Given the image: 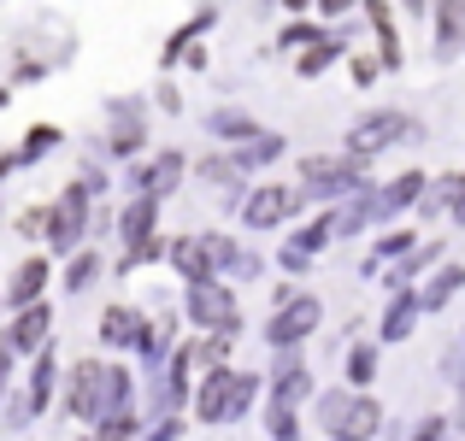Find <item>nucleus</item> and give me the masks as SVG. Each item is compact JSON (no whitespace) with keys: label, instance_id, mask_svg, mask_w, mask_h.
<instances>
[{"label":"nucleus","instance_id":"obj_1","mask_svg":"<svg viewBox=\"0 0 465 441\" xmlns=\"http://www.w3.org/2000/svg\"><path fill=\"white\" fill-rule=\"evenodd\" d=\"M130 383H136V377H130L124 365H94V359H83L77 371H71V412H77L83 424L113 418V412H124Z\"/></svg>","mask_w":465,"mask_h":441},{"label":"nucleus","instance_id":"obj_2","mask_svg":"<svg viewBox=\"0 0 465 441\" xmlns=\"http://www.w3.org/2000/svg\"><path fill=\"white\" fill-rule=\"evenodd\" d=\"M318 424L330 441H377L383 407L371 395H353V388H330V395H318Z\"/></svg>","mask_w":465,"mask_h":441},{"label":"nucleus","instance_id":"obj_3","mask_svg":"<svg viewBox=\"0 0 465 441\" xmlns=\"http://www.w3.org/2000/svg\"><path fill=\"white\" fill-rule=\"evenodd\" d=\"M253 388H260V377L224 371V365H218V371L201 383V395H194V412H201L206 424H230V418H242V412H248Z\"/></svg>","mask_w":465,"mask_h":441},{"label":"nucleus","instance_id":"obj_4","mask_svg":"<svg viewBox=\"0 0 465 441\" xmlns=\"http://www.w3.org/2000/svg\"><path fill=\"white\" fill-rule=\"evenodd\" d=\"M301 177H307L301 201H348V194H365L360 159H307Z\"/></svg>","mask_w":465,"mask_h":441},{"label":"nucleus","instance_id":"obj_5","mask_svg":"<svg viewBox=\"0 0 465 441\" xmlns=\"http://www.w3.org/2000/svg\"><path fill=\"white\" fill-rule=\"evenodd\" d=\"M318 324H324V306H318V294H289L283 306H272V324H265V341L289 353V348H301V341H307Z\"/></svg>","mask_w":465,"mask_h":441},{"label":"nucleus","instance_id":"obj_6","mask_svg":"<svg viewBox=\"0 0 465 441\" xmlns=\"http://www.w3.org/2000/svg\"><path fill=\"white\" fill-rule=\"evenodd\" d=\"M42 224H47V248H54V253H77L83 248V224H89V189H83V182H71Z\"/></svg>","mask_w":465,"mask_h":441},{"label":"nucleus","instance_id":"obj_7","mask_svg":"<svg viewBox=\"0 0 465 441\" xmlns=\"http://www.w3.org/2000/svg\"><path fill=\"white\" fill-rule=\"evenodd\" d=\"M412 130V118L407 113H371V118H360V124L348 130V159H371V153H383V147H395L401 136Z\"/></svg>","mask_w":465,"mask_h":441},{"label":"nucleus","instance_id":"obj_8","mask_svg":"<svg viewBox=\"0 0 465 441\" xmlns=\"http://www.w3.org/2000/svg\"><path fill=\"white\" fill-rule=\"evenodd\" d=\"M301 206V189H283V182H260V189H248V201H242V218H248V230H277L289 224Z\"/></svg>","mask_w":465,"mask_h":441},{"label":"nucleus","instance_id":"obj_9","mask_svg":"<svg viewBox=\"0 0 465 441\" xmlns=\"http://www.w3.org/2000/svg\"><path fill=\"white\" fill-rule=\"evenodd\" d=\"M189 318L201 329H242V312H236V294H230L218 277H206V283L189 289Z\"/></svg>","mask_w":465,"mask_h":441},{"label":"nucleus","instance_id":"obj_10","mask_svg":"<svg viewBox=\"0 0 465 441\" xmlns=\"http://www.w3.org/2000/svg\"><path fill=\"white\" fill-rule=\"evenodd\" d=\"M47 329H54V312H47V300L24 306L18 324H12V336H6V353H42V348H47Z\"/></svg>","mask_w":465,"mask_h":441},{"label":"nucleus","instance_id":"obj_11","mask_svg":"<svg viewBox=\"0 0 465 441\" xmlns=\"http://www.w3.org/2000/svg\"><path fill=\"white\" fill-rule=\"evenodd\" d=\"M101 341L106 348H142L148 341V318L136 306H106L101 312Z\"/></svg>","mask_w":465,"mask_h":441},{"label":"nucleus","instance_id":"obj_12","mask_svg":"<svg viewBox=\"0 0 465 441\" xmlns=\"http://www.w3.org/2000/svg\"><path fill=\"white\" fill-rule=\"evenodd\" d=\"M183 171H189V165H183V153H159V159H148V165L136 171V182H142L148 201H165V194L183 182Z\"/></svg>","mask_w":465,"mask_h":441},{"label":"nucleus","instance_id":"obj_13","mask_svg":"<svg viewBox=\"0 0 465 441\" xmlns=\"http://www.w3.org/2000/svg\"><path fill=\"white\" fill-rule=\"evenodd\" d=\"M424 189H430V177H424V171H401V177L389 182V189H377V218H395V212H407V206L419 201Z\"/></svg>","mask_w":465,"mask_h":441},{"label":"nucleus","instance_id":"obj_14","mask_svg":"<svg viewBox=\"0 0 465 441\" xmlns=\"http://www.w3.org/2000/svg\"><path fill=\"white\" fill-rule=\"evenodd\" d=\"M307 395H312V371L301 359H283L272 371V400H277V407H301Z\"/></svg>","mask_w":465,"mask_h":441},{"label":"nucleus","instance_id":"obj_15","mask_svg":"<svg viewBox=\"0 0 465 441\" xmlns=\"http://www.w3.org/2000/svg\"><path fill=\"white\" fill-rule=\"evenodd\" d=\"M42 289H47V260H24L18 271H12L6 300L12 306H35V300H42Z\"/></svg>","mask_w":465,"mask_h":441},{"label":"nucleus","instance_id":"obj_16","mask_svg":"<svg viewBox=\"0 0 465 441\" xmlns=\"http://www.w3.org/2000/svg\"><path fill=\"white\" fill-rule=\"evenodd\" d=\"M148 142V124H142L136 106H113V153H136Z\"/></svg>","mask_w":465,"mask_h":441},{"label":"nucleus","instance_id":"obj_17","mask_svg":"<svg viewBox=\"0 0 465 441\" xmlns=\"http://www.w3.org/2000/svg\"><path fill=\"white\" fill-rule=\"evenodd\" d=\"M171 265H177L189 283H206V277H213V253H206L201 236H194V241H177V248H171Z\"/></svg>","mask_w":465,"mask_h":441},{"label":"nucleus","instance_id":"obj_18","mask_svg":"<svg viewBox=\"0 0 465 441\" xmlns=\"http://www.w3.org/2000/svg\"><path fill=\"white\" fill-rule=\"evenodd\" d=\"M283 136H265V130H260V136H253V142H242L236 147V153H230V165H236V171H248V165H272V159H283Z\"/></svg>","mask_w":465,"mask_h":441},{"label":"nucleus","instance_id":"obj_19","mask_svg":"<svg viewBox=\"0 0 465 441\" xmlns=\"http://www.w3.org/2000/svg\"><path fill=\"white\" fill-rule=\"evenodd\" d=\"M465 283V265H442V271L430 277V289L419 294V312H442L448 300H454V289Z\"/></svg>","mask_w":465,"mask_h":441},{"label":"nucleus","instance_id":"obj_20","mask_svg":"<svg viewBox=\"0 0 465 441\" xmlns=\"http://www.w3.org/2000/svg\"><path fill=\"white\" fill-rule=\"evenodd\" d=\"M153 212H159V201H148V194H136V201L124 206V241H130V248L153 241Z\"/></svg>","mask_w":465,"mask_h":441},{"label":"nucleus","instance_id":"obj_21","mask_svg":"<svg viewBox=\"0 0 465 441\" xmlns=\"http://www.w3.org/2000/svg\"><path fill=\"white\" fill-rule=\"evenodd\" d=\"M436 47L442 59H454L465 47V0H442V30H436Z\"/></svg>","mask_w":465,"mask_h":441},{"label":"nucleus","instance_id":"obj_22","mask_svg":"<svg viewBox=\"0 0 465 441\" xmlns=\"http://www.w3.org/2000/svg\"><path fill=\"white\" fill-rule=\"evenodd\" d=\"M412 318H419V294H395L389 312H383V341H407Z\"/></svg>","mask_w":465,"mask_h":441},{"label":"nucleus","instance_id":"obj_23","mask_svg":"<svg viewBox=\"0 0 465 441\" xmlns=\"http://www.w3.org/2000/svg\"><path fill=\"white\" fill-rule=\"evenodd\" d=\"M206 124H213V136H230V142H253V136H260V130H253V118L236 113V106H218Z\"/></svg>","mask_w":465,"mask_h":441},{"label":"nucleus","instance_id":"obj_24","mask_svg":"<svg viewBox=\"0 0 465 441\" xmlns=\"http://www.w3.org/2000/svg\"><path fill=\"white\" fill-rule=\"evenodd\" d=\"M47 400H54V353L42 348V359H35V371H30V400H24V412H42Z\"/></svg>","mask_w":465,"mask_h":441},{"label":"nucleus","instance_id":"obj_25","mask_svg":"<svg viewBox=\"0 0 465 441\" xmlns=\"http://www.w3.org/2000/svg\"><path fill=\"white\" fill-rule=\"evenodd\" d=\"M371 377H377V348H371V341H360V348L348 353V383H353V388H365Z\"/></svg>","mask_w":465,"mask_h":441},{"label":"nucleus","instance_id":"obj_26","mask_svg":"<svg viewBox=\"0 0 465 441\" xmlns=\"http://www.w3.org/2000/svg\"><path fill=\"white\" fill-rule=\"evenodd\" d=\"M330 236H336V218H318V224H307V230L295 236V253H307V260H312V253L330 248Z\"/></svg>","mask_w":465,"mask_h":441},{"label":"nucleus","instance_id":"obj_27","mask_svg":"<svg viewBox=\"0 0 465 441\" xmlns=\"http://www.w3.org/2000/svg\"><path fill=\"white\" fill-rule=\"evenodd\" d=\"M201 177H206V182H218V189H230L224 201H236V194H242V171L230 165V159H206V165H201Z\"/></svg>","mask_w":465,"mask_h":441},{"label":"nucleus","instance_id":"obj_28","mask_svg":"<svg viewBox=\"0 0 465 441\" xmlns=\"http://www.w3.org/2000/svg\"><path fill=\"white\" fill-rule=\"evenodd\" d=\"M54 142H59V130H54V124H35V130L24 136V147H18L12 159H18V165H30V159H42V153H47Z\"/></svg>","mask_w":465,"mask_h":441},{"label":"nucleus","instance_id":"obj_29","mask_svg":"<svg viewBox=\"0 0 465 441\" xmlns=\"http://www.w3.org/2000/svg\"><path fill=\"white\" fill-rule=\"evenodd\" d=\"M94 277H101V260H94V253H71V271H65V289H89Z\"/></svg>","mask_w":465,"mask_h":441},{"label":"nucleus","instance_id":"obj_30","mask_svg":"<svg viewBox=\"0 0 465 441\" xmlns=\"http://www.w3.org/2000/svg\"><path fill=\"white\" fill-rule=\"evenodd\" d=\"M265 430H272V441H295V407H265Z\"/></svg>","mask_w":465,"mask_h":441},{"label":"nucleus","instance_id":"obj_31","mask_svg":"<svg viewBox=\"0 0 465 441\" xmlns=\"http://www.w3.org/2000/svg\"><path fill=\"white\" fill-rule=\"evenodd\" d=\"M94 441H136V418L130 412H113V418H101V436Z\"/></svg>","mask_w":465,"mask_h":441},{"label":"nucleus","instance_id":"obj_32","mask_svg":"<svg viewBox=\"0 0 465 441\" xmlns=\"http://www.w3.org/2000/svg\"><path fill=\"white\" fill-rule=\"evenodd\" d=\"M336 54H341V47H336V42H312V54H307V59H301V77H318V71H324V65H330V59H336Z\"/></svg>","mask_w":465,"mask_h":441},{"label":"nucleus","instance_id":"obj_33","mask_svg":"<svg viewBox=\"0 0 465 441\" xmlns=\"http://www.w3.org/2000/svg\"><path fill=\"white\" fill-rule=\"evenodd\" d=\"M412 241H419V236L395 230V236H383V241H377V260H395V253H412Z\"/></svg>","mask_w":465,"mask_h":441},{"label":"nucleus","instance_id":"obj_34","mask_svg":"<svg viewBox=\"0 0 465 441\" xmlns=\"http://www.w3.org/2000/svg\"><path fill=\"white\" fill-rule=\"evenodd\" d=\"M177 430H183V424H177V418H159V424H153V430H148V436H142V441H177Z\"/></svg>","mask_w":465,"mask_h":441},{"label":"nucleus","instance_id":"obj_35","mask_svg":"<svg viewBox=\"0 0 465 441\" xmlns=\"http://www.w3.org/2000/svg\"><path fill=\"white\" fill-rule=\"evenodd\" d=\"M442 436H448V424H442V418H424V424H419V436H412V441H442Z\"/></svg>","mask_w":465,"mask_h":441},{"label":"nucleus","instance_id":"obj_36","mask_svg":"<svg viewBox=\"0 0 465 441\" xmlns=\"http://www.w3.org/2000/svg\"><path fill=\"white\" fill-rule=\"evenodd\" d=\"M301 42H312V30H307V24H295V30H283V47H301Z\"/></svg>","mask_w":465,"mask_h":441},{"label":"nucleus","instance_id":"obj_37","mask_svg":"<svg viewBox=\"0 0 465 441\" xmlns=\"http://www.w3.org/2000/svg\"><path fill=\"white\" fill-rule=\"evenodd\" d=\"M353 0H318V12H330V18H336V12H348Z\"/></svg>","mask_w":465,"mask_h":441},{"label":"nucleus","instance_id":"obj_38","mask_svg":"<svg viewBox=\"0 0 465 441\" xmlns=\"http://www.w3.org/2000/svg\"><path fill=\"white\" fill-rule=\"evenodd\" d=\"M6 365H12V353L0 348V395H6Z\"/></svg>","mask_w":465,"mask_h":441},{"label":"nucleus","instance_id":"obj_39","mask_svg":"<svg viewBox=\"0 0 465 441\" xmlns=\"http://www.w3.org/2000/svg\"><path fill=\"white\" fill-rule=\"evenodd\" d=\"M283 6H295V12H301V6H307V0H283Z\"/></svg>","mask_w":465,"mask_h":441},{"label":"nucleus","instance_id":"obj_40","mask_svg":"<svg viewBox=\"0 0 465 441\" xmlns=\"http://www.w3.org/2000/svg\"><path fill=\"white\" fill-rule=\"evenodd\" d=\"M0 106H6V89H0Z\"/></svg>","mask_w":465,"mask_h":441},{"label":"nucleus","instance_id":"obj_41","mask_svg":"<svg viewBox=\"0 0 465 441\" xmlns=\"http://www.w3.org/2000/svg\"><path fill=\"white\" fill-rule=\"evenodd\" d=\"M0 312H6V300H0Z\"/></svg>","mask_w":465,"mask_h":441}]
</instances>
